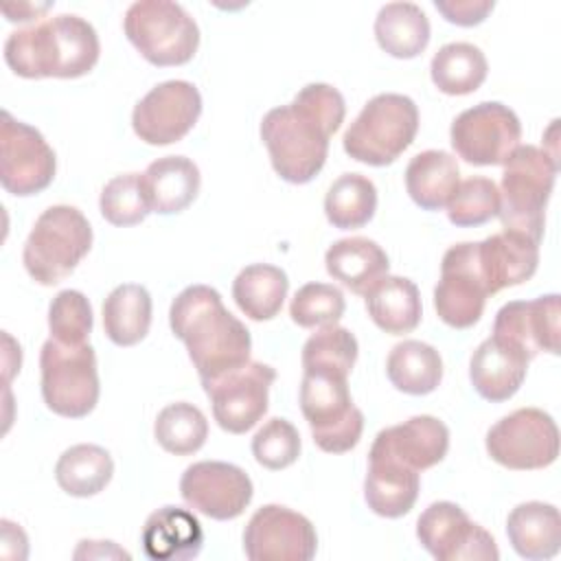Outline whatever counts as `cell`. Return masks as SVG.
I'll return each mask as SVG.
<instances>
[{
	"label": "cell",
	"instance_id": "9a60e30c",
	"mask_svg": "<svg viewBox=\"0 0 561 561\" xmlns=\"http://www.w3.org/2000/svg\"><path fill=\"white\" fill-rule=\"evenodd\" d=\"M489 291L478 263V245L456 243L440 261V280L434 287V309L451 329L473 327L486 305Z\"/></svg>",
	"mask_w": 561,
	"mask_h": 561
},
{
	"label": "cell",
	"instance_id": "7bdbcfd3",
	"mask_svg": "<svg viewBox=\"0 0 561 561\" xmlns=\"http://www.w3.org/2000/svg\"><path fill=\"white\" fill-rule=\"evenodd\" d=\"M256 462L270 471L294 465L300 456V434L287 419H270L252 438Z\"/></svg>",
	"mask_w": 561,
	"mask_h": 561
},
{
	"label": "cell",
	"instance_id": "d6a6232c",
	"mask_svg": "<svg viewBox=\"0 0 561 561\" xmlns=\"http://www.w3.org/2000/svg\"><path fill=\"white\" fill-rule=\"evenodd\" d=\"M287 274L270 263L243 267L232 280V298L250 320H272L287 298Z\"/></svg>",
	"mask_w": 561,
	"mask_h": 561
},
{
	"label": "cell",
	"instance_id": "f546056e",
	"mask_svg": "<svg viewBox=\"0 0 561 561\" xmlns=\"http://www.w3.org/2000/svg\"><path fill=\"white\" fill-rule=\"evenodd\" d=\"M375 37L390 57L412 59L430 44V20L414 2H388L375 18Z\"/></svg>",
	"mask_w": 561,
	"mask_h": 561
},
{
	"label": "cell",
	"instance_id": "4316f807",
	"mask_svg": "<svg viewBox=\"0 0 561 561\" xmlns=\"http://www.w3.org/2000/svg\"><path fill=\"white\" fill-rule=\"evenodd\" d=\"M324 265L329 276L340 280L353 294H366L381 276L388 274L390 261L383 248L368 237H348L335 241L327 254Z\"/></svg>",
	"mask_w": 561,
	"mask_h": 561
},
{
	"label": "cell",
	"instance_id": "ac0fdd59",
	"mask_svg": "<svg viewBox=\"0 0 561 561\" xmlns=\"http://www.w3.org/2000/svg\"><path fill=\"white\" fill-rule=\"evenodd\" d=\"M184 502L210 519H234L252 502L254 486L250 476L221 460H202L184 469L180 478Z\"/></svg>",
	"mask_w": 561,
	"mask_h": 561
},
{
	"label": "cell",
	"instance_id": "2e32d148",
	"mask_svg": "<svg viewBox=\"0 0 561 561\" xmlns=\"http://www.w3.org/2000/svg\"><path fill=\"white\" fill-rule=\"evenodd\" d=\"M202 114V94L191 81L171 79L151 88L131 112V127L147 145L182 140Z\"/></svg>",
	"mask_w": 561,
	"mask_h": 561
},
{
	"label": "cell",
	"instance_id": "44dd1931",
	"mask_svg": "<svg viewBox=\"0 0 561 561\" xmlns=\"http://www.w3.org/2000/svg\"><path fill=\"white\" fill-rule=\"evenodd\" d=\"M478 263L486 283L489 296L533 278L539 265V243L533 239L502 230L497 234L478 241Z\"/></svg>",
	"mask_w": 561,
	"mask_h": 561
},
{
	"label": "cell",
	"instance_id": "9c48e42d",
	"mask_svg": "<svg viewBox=\"0 0 561 561\" xmlns=\"http://www.w3.org/2000/svg\"><path fill=\"white\" fill-rule=\"evenodd\" d=\"M42 397L48 410L66 419L88 416L99 401V370L94 348L61 344L48 337L39 353Z\"/></svg>",
	"mask_w": 561,
	"mask_h": 561
},
{
	"label": "cell",
	"instance_id": "f6af8a7d",
	"mask_svg": "<svg viewBox=\"0 0 561 561\" xmlns=\"http://www.w3.org/2000/svg\"><path fill=\"white\" fill-rule=\"evenodd\" d=\"M50 4H42V7H33V4H4L2 11L7 15L9 22H28L35 20L37 13L48 11Z\"/></svg>",
	"mask_w": 561,
	"mask_h": 561
},
{
	"label": "cell",
	"instance_id": "836d02e7",
	"mask_svg": "<svg viewBox=\"0 0 561 561\" xmlns=\"http://www.w3.org/2000/svg\"><path fill=\"white\" fill-rule=\"evenodd\" d=\"M114 476V460L107 449L79 443L68 447L57 465H55V480L68 495L75 497H90L101 493Z\"/></svg>",
	"mask_w": 561,
	"mask_h": 561
},
{
	"label": "cell",
	"instance_id": "ba28073f",
	"mask_svg": "<svg viewBox=\"0 0 561 561\" xmlns=\"http://www.w3.org/2000/svg\"><path fill=\"white\" fill-rule=\"evenodd\" d=\"M123 31L131 46L153 66H182L199 46V28L191 13L171 0H138L125 18Z\"/></svg>",
	"mask_w": 561,
	"mask_h": 561
},
{
	"label": "cell",
	"instance_id": "cb8c5ba5",
	"mask_svg": "<svg viewBox=\"0 0 561 561\" xmlns=\"http://www.w3.org/2000/svg\"><path fill=\"white\" fill-rule=\"evenodd\" d=\"M140 541L145 554L153 561H184L199 554L204 530L191 511L162 506L147 517Z\"/></svg>",
	"mask_w": 561,
	"mask_h": 561
},
{
	"label": "cell",
	"instance_id": "f1b7e54d",
	"mask_svg": "<svg viewBox=\"0 0 561 561\" xmlns=\"http://www.w3.org/2000/svg\"><path fill=\"white\" fill-rule=\"evenodd\" d=\"M458 184V162L451 153L440 149H427L416 153L405 169L408 195L423 210L445 208Z\"/></svg>",
	"mask_w": 561,
	"mask_h": 561
},
{
	"label": "cell",
	"instance_id": "7402d4cb",
	"mask_svg": "<svg viewBox=\"0 0 561 561\" xmlns=\"http://www.w3.org/2000/svg\"><path fill=\"white\" fill-rule=\"evenodd\" d=\"M528 362L530 359L519 348L491 335L471 355V362H469L471 386L482 399L491 403L506 401L524 383Z\"/></svg>",
	"mask_w": 561,
	"mask_h": 561
},
{
	"label": "cell",
	"instance_id": "4fadbf2b",
	"mask_svg": "<svg viewBox=\"0 0 561 561\" xmlns=\"http://www.w3.org/2000/svg\"><path fill=\"white\" fill-rule=\"evenodd\" d=\"M274 379L276 370L272 366L250 359L204 383L217 425L230 434H245L252 430L267 412L270 386Z\"/></svg>",
	"mask_w": 561,
	"mask_h": 561
},
{
	"label": "cell",
	"instance_id": "1f68e13d",
	"mask_svg": "<svg viewBox=\"0 0 561 561\" xmlns=\"http://www.w3.org/2000/svg\"><path fill=\"white\" fill-rule=\"evenodd\" d=\"M390 383L405 394H430L443 379L440 353L419 340H403L392 346L386 359Z\"/></svg>",
	"mask_w": 561,
	"mask_h": 561
},
{
	"label": "cell",
	"instance_id": "83f0119b",
	"mask_svg": "<svg viewBox=\"0 0 561 561\" xmlns=\"http://www.w3.org/2000/svg\"><path fill=\"white\" fill-rule=\"evenodd\" d=\"M364 298L370 320L390 335L410 333L421 322V294L405 276H381Z\"/></svg>",
	"mask_w": 561,
	"mask_h": 561
},
{
	"label": "cell",
	"instance_id": "8d00e7d4",
	"mask_svg": "<svg viewBox=\"0 0 561 561\" xmlns=\"http://www.w3.org/2000/svg\"><path fill=\"white\" fill-rule=\"evenodd\" d=\"M153 436L164 451L175 456H191L206 443L208 421L204 412L193 403H169L156 416Z\"/></svg>",
	"mask_w": 561,
	"mask_h": 561
},
{
	"label": "cell",
	"instance_id": "ee69618b",
	"mask_svg": "<svg viewBox=\"0 0 561 561\" xmlns=\"http://www.w3.org/2000/svg\"><path fill=\"white\" fill-rule=\"evenodd\" d=\"M434 7L447 22L458 26H476L493 11L491 0H436Z\"/></svg>",
	"mask_w": 561,
	"mask_h": 561
},
{
	"label": "cell",
	"instance_id": "74e56055",
	"mask_svg": "<svg viewBox=\"0 0 561 561\" xmlns=\"http://www.w3.org/2000/svg\"><path fill=\"white\" fill-rule=\"evenodd\" d=\"M355 335L337 324L318 329L302 346V370L320 368L348 375L357 362Z\"/></svg>",
	"mask_w": 561,
	"mask_h": 561
},
{
	"label": "cell",
	"instance_id": "f35d334b",
	"mask_svg": "<svg viewBox=\"0 0 561 561\" xmlns=\"http://www.w3.org/2000/svg\"><path fill=\"white\" fill-rule=\"evenodd\" d=\"M447 217L454 226L476 228L493 219L500 210L497 184L489 178H469L460 182L447 202Z\"/></svg>",
	"mask_w": 561,
	"mask_h": 561
},
{
	"label": "cell",
	"instance_id": "30bf717a",
	"mask_svg": "<svg viewBox=\"0 0 561 561\" xmlns=\"http://www.w3.org/2000/svg\"><path fill=\"white\" fill-rule=\"evenodd\" d=\"M486 451L497 465L515 471L550 467L559 456L557 423L539 408H519L486 432Z\"/></svg>",
	"mask_w": 561,
	"mask_h": 561
},
{
	"label": "cell",
	"instance_id": "6da1fadb",
	"mask_svg": "<svg viewBox=\"0 0 561 561\" xmlns=\"http://www.w3.org/2000/svg\"><path fill=\"white\" fill-rule=\"evenodd\" d=\"M344 114V96L329 83H309L289 105L270 110L261 121V138L274 171L291 184L311 182L327 162L329 138Z\"/></svg>",
	"mask_w": 561,
	"mask_h": 561
},
{
	"label": "cell",
	"instance_id": "60d3db41",
	"mask_svg": "<svg viewBox=\"0 0 561 561\" xmlns=\"http://www.w3.org/2000/svg\"><path fill=\"white\" fill-rule=\"evenodd\" d=\"M344 294L335 285L307 283L294 294L289 316L302 329H322L337 324V320L344 316Z\"/></svg>",
	"mask_w": 561,
	"mask_h": 561
},
{
	"label": "cell",
	"instance_id": "484cf974",
	"mask_svg": "<svg viewBox=\"0 0 561 561\" xmlns=\"http://www.w3.org/2000/svg\"><path fill=\"white\" fill-rule=\"evenodd\" d=\"M506 537L513 550L530 561L550 559L561 548L559 508L546 502L517 504L506 519Z\"/></svg>",
	"mask_w": 561,
	"mask_h": 561
},
{
	"label": "cell",
	"instance_id": "d6986e66",
	"mask_svg": "<svg viewBox=\"0 0 561 561\" xmlns=\"http://www.w3.org/2000/svg\"><path fill=\"white\" fill-rule=\"evenodd\" d=\"M559 316L561 305L557 294L535 300H513L497 311L493 335L519 348L528 359L541 351L559 355Z\"/></svg>",
	"mask_w": 561,
	"mask_h": 561
},
{
	"label": "cell",
	"instance_id": "d4e9b609",
	"mask_svg": "<svg viewBox=\"0 0 561 561\" xmlns=\"http://www.w3.org/2000/svg\"><path fill=\"white\" fill-rule=\"evenodd\" d=\"M419 471L379 454H368L364 497L373 513L397 519L412 511L419 497Z\"/></svg>",
	"mask_w": 561,
	"mask_h": 561
},
{
	"label": "cell",
	"instance_id": "5b68a950",
	"mask_svg": "<svg viewBox=\"0 0 561 561\" xmlns=\"http://www.w3.org/2000/svg\"><path fill=\"white\" fill-rule=\"evenodd\" d=\"M92 248V228L85 215L66 204L46 208L26 237L22 261L39 285H57L75 272Z\"/></svg>",
	"mask_w": 561,
	"mask_h": 561
},
{
	"label": "cell",
	"instance_id": "e575fe53",
	"mask_svg": "<svg viewBox=\"0 0 561 561\" xmlns=\"http://www.w3.org/2000/svg\"><path fill=\"white\" fill-rule=\"evenodd\" d=\"M489 72L484 53L469 42H451L432 57L430 75L443 94L462 96L476 92Z\"/></svg>",
	"mask_w": 561,
	"mask_h": 561
},
{
	"label": "cell",
	"instance_id": "277c9868",
	"mask_svg": "<svg viewBox=\"0 0 561 561\" xmlns=\"http://www.w3.org/2000/svg\"><path fill=\"white\" fill-rule=\"evenodd\" d=\"M557 156L535 145H519L504 162L500 184V221L504 230L541 243L546 206L557 178Z\"/></svg>",
	"mask_w": 561,
	"mask_h": 561
},
{
	"label": "cell",
	"instance_id": "52a82bcc",
	"mask_svg": "<svg viewBox=\"0 0 561 561\" xmlns=\"http://www.w3.org/2000/svg\"><path fill=\"white\" fill-rule=\"evenodd\" d=\"M300 410L322 451L344 454L359 443L364 414L351 401L348 375L320 368L302 370Z\"/></svg>",
	"mask_w": 561,
	"mask_h": 561
},
{
	"label": "cell",
	"instance_id": "5bb4252c",
	"mask_svg": "<svg viewBox=\"0 0 561 561\" xmlns=\"http://www.w3.org/2000/svg\"><path fill=\"white\" fill-rule=\"evenodd\" d=\"M416 537L421 546L438 561H497L495 539L454 502L430 504L419 522Z\"/></svg>",
	"mask_w": 561,
	"mask_h": 561
},
{
	"label": "cell",
	"instance_id": "7c38bea8",
	"mask_svg": "<svg viewBox=\"0 0 561 561\" xmlns=\"http://www.w3.org/2000/svg\"><path fill=\"white\" fill-rule=\"evenodd\" d=\"M57 160L46 138L31 125L0 114V182L15 197L42 193L55 178Z\"/></svg>",
	"mask_w": 561,
	"mask_h": 561
},
{
	"label": "cell",
	"instance_id": "d590c367",
	"mask_svg": "<svg viewBox=\"0 0 561 561\" xmlns=\"http://www.w3.org/2000/svg\"><path fill=\"white\" fill-rule=\"evenodd\" d=\"M375 210L377 188L362 173H344L327 191L324 215L333 228H362L373 219Z\"/></svg>",
	"mask_w": 561,
	"mask_h": 561
},
{
	"label": "cell",
	"instance_id": "603a6c76",
	"mask_svg": "<svg viewBox=\"0 0 561 561\" xmlns=\"http://www.w3.org/2000/svg\"><path fill=\"white\" fill-rule=\"evenodd\" d=\"M140 184L151 213L175 215L193 204L199 193L202 175L191 158L164 156L140 173Z\"/></svg>",
	"mask_w": 561,
	"mask_h": 561
},
{
	"label": "cell",
	"instance_id": "ffe728a7",
	"mask_svg": "<svg viewBox=\"0 0 561 561\" xmlns=\"http://www.w3.org/2000/svg\"><path fill=\"white\" fill-rule=\"evenodd\" d=\"M449 449V430L443 421L430 414H419L401 425L381 430L370 447V454L388 456L414 471H425L438 465Z\"/></svg>",
	"mask_w": 561,
	"mask_h": 561
},
{
	"label": "cell",
	"instance_id": "7a4b0ae2",
	"mask_svg": "<svg viewBox=\"0 0 561 561\" xmlns=\"http://www.w3.org/2000/svg\"><path fill=\"white\" fill-rule=\"evenodd\" d=\"M169 324L173 335L184 342L202 386L250 362V331L208 285L182 289L171 302Z\"/></svg>",
	"mask_w": 561,
	"mask_h": 561
},
{
	"label": "cell",
	"instance_id": "e0dca14e",
	"mask_svg": "<svg viewBox=\"0 0 561 561\" xmlns=\"http://www.w3.org/2000/svg\"><path fill=\"white\" fill-rule=\"evenodd\" d=\"M316 550L313 524L280 504L261 506L243 530V552L250 561H309Z\"/></svg>",
	"mask_w": 561,
	"mask_h": 561
},
{
	"label": "cell",
	"instance_id": "8992f818",
	"mask_svg": "<svg viewBox=\"0 0 561 561\" xmlns=\"http://www.w3.org/2000/svg\"><path fill=\"white\" fill-rule=\"evenodd\" d=\"M419 131V107L405 94L373 96L357 118L348 125L342 145L344 151L364 164H392L414 140Z\"/></svg>",
	"mask_w": 561,
	"mask_h": 561
},
{
	"label": "cell",
	"instance_id": "3957f363",
	"mask_svg": "<svg viewBox=\"0 0 561 561\" xmlns=\"http://www.w3.org/2000/svg\"><path fill=\"white\" fill-rule=\"evenodd\" d=\"M101 44L94 26L72 13L39 20L13 31L4 42L7 66L24 79H77L99 61Z\"/></svg>",
	"mask_w": 561,
	"mask_h": 561
},
{
	"label": "cell",
	"instance_id": "8fae6325",
	"mask_svg": "<svg viewBox=\"0 0 561 561\" xmlns=\"http://www.w3.org/2000/svg\"><path fill=\"white\" fill-rule=\"evenodd\" d=\"M449 138L454 151L465 162L476 167H497L519 147L522 123L508 105L484 101L454 118Z\"/></svg>",
	"mask_w": 561,
	"mask_h": 561
},
{
	"label": "cell",
	"instance_id": "4dcf8cb0",
	"mask_svg": "<svg viewBox=\"0 0 561 561\" xmlns=\"http://www.w3.org/2000/svg\"><path fill=\"white\" fill-rule=\"evenodd\" d=\"M151 296L142 285L125 283L110 291L103 302V329L116 346H134L149 333Z\"/></svg>",
	"mask_w": 561,
	"mask_h": 561
},
{
	"label": "cell",
	"instance_id": "ab89813d",
	"mask_svg": "<svg viewBox=\"0 0 561 561\" xmlns=\"http://www.w3.org/2000/svg\"><path fill=\"white\" fill-rule=\"evenodd\" d=\"M92 307L90 300L77 289H61L48 307V329L50 337L68 344L79 346L85 344L92 333Z\"/></svg>",
	"mask_w": 561,
	"mask_h": 561
},
{
	"label": "cell",
	"instance_id": "b9f144b4",
	"mask_svg": "<svg viewBox=\"0 0 561 561\" xmlns=\"http://www.w3.org/2000/svg\"><path fill=\"white\" fill-rule=\"evenodd\" d=\"M99 208L112 226H136L151 210L142 193L140 173H123L112 178L99 197Z\"/></svg>",
	"mask_w": 561,
	"mask_h": 561
}]
</instances>
